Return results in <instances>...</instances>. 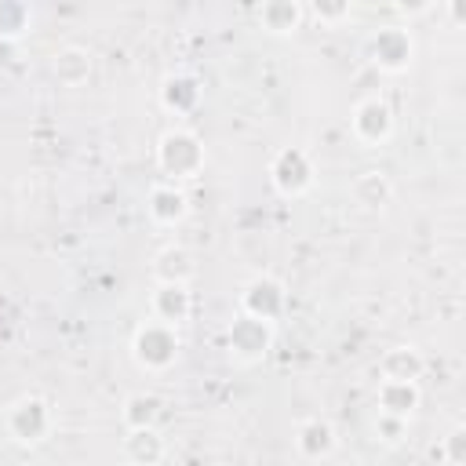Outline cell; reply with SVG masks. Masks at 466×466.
Here are the masks:
<instances>
[{
  "label": "cell",
  "mask_w": 466,
  "mask_h": 466,
  "mask_svg": "<svg viewBox=\"0 0 466 466\" xmlns=\"http://www.w3.org/2000/svg\"><path fill=\"white\" fill-rule=\"evenodd\" d=\"M182 353V335L175 324H164L157 317H149L146 324L135 328L131 335V357L138 368L146 371H167Z\"/></svg>",
  "instance_id": "6da1fadb"
},
{
  "label": "cell",
  "mask_w": 466,
  "mask_h": 466,
  "mask_svg": "<svg viewBox=\"0 0 466 466\" xmlns=\"http://www.w3.org/2000/svg\"><path fill=\"white\" fill-rule=\"evenodd\" d=\"M204 160H208V153H204V142H200V135L197 131H189V127H171V131H164L160 135V142H157V167L167 175V178H197L200 171H204Z\"/></svg>",
  "instance_id": "7a4b0ae2"
},
{
  "label": "cell",
  "mask_w": 466,
  "mask_h": 466,
  "mask_svg": "<svg viewBox=\"0 0 466 466\" xmlns=\"http://www.w3.org/2000/svg\"><path fill=\"white\" fill-rule=\"evenodd\" d=\"M4 426H7V437H11L15 444L33 448V444H40V441H47V437L55 433V408H51L44 397L25 393V397H18V400L7 408Z\"/></svg>",
  "instance_id": "3957f363"
},
{
  "label": "cell",
  "mask_w": 466,
  "mask_h": 466,
  "mask_svg": "<svg viewBox=\"0 0 466 466\" xmlns=\"http://www.w3.org/2000/svg\"><path fill=\"white\" fill-rule=\"evenodd\" d=\"M313 182H317V164H313L309 149L284 146V149L273 153V160H269V186L280 197H288V200L306 197L313 189Z\"/></svg>",
  "instance_id": "277c9868"
},
{
  "label": "cell",
  "mask_w": 466,
  "mask_h": 466,
  "mask_svg": "<svg viewBox=\"0 0 466 466\" xmlns=\"http://www.w3.org/2000/svg\"><path fill=\"white\" fill-rule=\"evenodd\" d=\"M226 350L240 364H258L273 350V324L258 320L251 313H237L233 324L226 328Z\"/></svg>",
  "instance_id": "5b68a950"
},
{
  "label": "cell",
  "mask_w": 466,
  "mask_h": 466,
  "mask_svg": "<svg viewBox=\"0 0 466 466\" xmlns=\"http://www.w3.org/2000/svg\"><path fill=\"white\" fill-rule=\"evenodd\" d=\"M350 131H353V138H357L360 146H368V149L386 146L390 135H393V109H390V102L379 98V95L360 98V102L353 106V113H350Z\"/></svg>",
  "instance_id": "8992f818"
},
{
  "label": "cell",
  "mask_w": 466,
  "mask_h": 466,
  "mask_svg": "<svg viewBox=\"0 0 466 466\" xmlns=\"http://www.w3.org/2000/svg\"><path fill=\"white\" fill-rule=\"evenodd\" d=\"M368 51H371V62H375L382 73H390V76L408 73L411 62H415V40H411V33H408L404 25H382V29L371 36Z\"/></svg>",
  "instance_id": "52a82bcc"
},
{
  "label": "cell",
  "mask_w": 466,
  "mask_h": 466,
  "mask_svg": "<svg viewBox=\"0 0 466 466\" xmlns=\"http://www.w3.org/2000/svg\"><path fill=\"white\" fill-rule=\"evenodd\" d=\"M288 309V291H284V280L269 277V273H258L251 277L244 288H240V313H251L258 320H269L277 324Z\"/></svg>",
  "instance_id": "ba28073f"
},
{
  "label": "cell",
  "mask_w": 466,
  "mask_h": 466,
  "mask_svg": "<svg viewBox=\"0 0 466 466\" xmlns=\"http://www.w3.org/2000/svg\"><path fill=\"white\" fill-rule=\"evenodd\" d=\"M335 448H339V433L324 415H309V419H302L295 426V451L302 459L320 462V459L335 455Z\"/></svg>",
  "instance_id": "9c48e42d"
},
{
  "label": "cell",
  "mask_w": 466,
  "mask_h": 466,
  "mask_svg": "<svg viewBox=\"0 0 466 466\" xmlns=\"http://www.w3.org/2000/svg\"><path fill=\"white\" fill-rule=\"evenodd\" d=\"M149 313L164 324L182 328L193 317V291L189 284H157L149 295Z\"/></svg>",
  "instance_id": "30bf717a"
},
{
  "label": "cell",
  "mask_w": 466,
  "mask_h": 466,
  "mask_svg": "<svg viewBox=\"0 0 466 466\" xmlns=\"http://www.w3.org/2000/svg\"><path fill=\"white\" fill-rule=\"evenodd\" d=\"M146 211H149V218H153L157 226L167 229V226H178V222L189 215V197H186L175 182H160V186L149 189Z\"/></svg>",
  "instance_id": "8fae6325"
},
{
  "label": "cell",
  "mask_w": 466,
  "mask_h": 466,
  "mask_svg": "<svg viewBox=\"0 0 466 466\" xmlns=\"http://www.w3.org/2000/svg\"><path fill=\"white\" fill-rule=\"evenodd\" d=\"M422 400V390L415 379H382L379 382V393H375V404L379 411L386 415H400V419H411L415 408Z\"/></svg>",
  "instance_id": "7c38bea8"
},
{
  "label": "cell",
  "mask_w": 466,
  "mask_h": 466,
  "mask_svg": "<svg viewBox=\"0 0 466 466\" xmlns=\"http://www.w3.org/2000/svg\"><path fill=\"white\" fill-rule=\"evenodd\" d=\"M306 18L302 0H258V25L269 36H291Z\"/></svg>",
  "instance_id": "4fadbf2b"
},
{
  "label": "cell",
  "mask_w": 466,
  "mask_h": 466,
  "mask_svg": "<svg viewBox=\"0 0 466 466\" xmlns=\"http://www.w3.org/2000/svg\"><path fill=\"white\" fill-rule=\"evenodd\" d=\"M91 66H95V62H91V51L80 47V44H66V47H58V51L51 55V73H55V80L66 84V87L87 84Z\"/></svg>",
  "instance_id": "5bb4252c"
},
{
  "label": "cell",
  "mask_w": 466,
  "mask_h": 466,
  "mask_svg": "<svg viewBox=\"0 0 466 466\" xmlns=\"http://www.w3.org/2000/svg\"><path fill=\"white\" fill-rule=\"evenodd\" d=\"M193 273H197V262L182 244H167L153 255V280L157 284H189Z\"/></svg>",
  "instance_id": "9a60e30c"
},
{
  "label": "cell",
  "mask_w": 466,
  "mask_h": 466,
  "mask_svg": "<svg viewBox=\"0 0 466 466\" xmlns=\"http://www.w3.org/2000/svg\"><path fill=\"white\" fill-rule=\"evenodd\" d=\"M160 106L167 113H175V116L193 113L200 106V84H197V76H189V73L164 76V84H160Z\"/></svg>",
  "instance_id": "2e32d148"
},
{
  "label": "cell",
  "mask_w": 466,
  "mask_h": 466,
  "mask_svg": "<svg viewBox=\"0 0 466 466\" xmlns=\"http://www.w3.org/2000/svg\"><path fill=\"white\" fill-rule=\"evenodd\" d=\"M350 193H353V200H357L364 211H382V208L393 200V182H390L386 171L368 167V171H360V175L353 178Z\"/></svg>",
  "instance_id": "e0dca14e"
},
{
  "label": "cell",
  "mask_w": 466,
  "mask_h": 466,
  "mask_svg": "<svg viewBox=\"0 0 466 466\" xmlns=\"http://www.w3.org/2000/svg\"><path fill=\"white\" fill-rule=\"evenodd\" d=\"M164 437L157 426H138V430H127L124 437V459L135 462V466H153L164 459Z\"/></svg>",
  "instance_id": "ac0fdd59"
},
{
  "label": "cell",
  "mask_w": 466,
  "mask_h": 466,
  "mask_svg": "<svg viewBox=\"0 0 466 466\" xmlns=\"http://www.w3.org/2000/svg\"><path fill=\"white\" fill-rule=\"evenodd\" d=\"M379 371H382V379H415L419 382L422 371H426V357L415 346H393V350L382 353Z\"/></svg>",
  "instance_id": "d6986e66"
},
{
  "label": "cell",
  "mask_w": 466,
  "mask_h": 466,
  "mask_svg": "<svg viewBox=\"0 0 466 466\" xmlns=\"http://www.w3.org/2000/svg\"><path fill=\"white\" fill-rule=\"evenodd\" d=\"M157 419H160V397H157V393L138 390V393H127V397H124V404H120V422H124L127 430L157 426Z\"/></svg>",
  "instance_id": "ffe728a7"
},
{
  "label": "cell",
  "mask_w": 466,
  "mask_h": 466,
  "mask_svg": "<svg viewBox=\"0 0 466 466\" xmlns=\"http://www.w3.org/2000/svg\"><path fill=\"white\" fill-rule=\"evenodd\" d=\"M33 22L25 0H0V40H18Z\"/></svg>",
  "instance_id": "44dd1931"
},
{
  "label": "cell",
  "mask_w": 466,
  "mask_h": 466,
  "mask_svg": "<svg viewBox=\"0 0 466 466\" xmlns=\"http://www.w3.org/2000/svg\"><path fill=\"white\" fill-rule=\"evenodd\" d=\"M302 7L320 22V25H342L353 15V0H302Z\"/></svg>",
  "instance_id": "7402d4cb"
},
{
  "label": "cell",
  "mask_w": 466,
  "mask_h": 466,
  "mask_svg": "<svg viewBox=\"0 0 466 466\" xmlns=\"http://www.w3.org/2000/svg\"><path fill=\"white\" fill-rule=\"evenodd\" d=\"M441 462H448V466H462L466 462V430H451L448 437H444V444L433 451Z\"/></svg>",
  "instance_id": "603a6c76"
},
{
  "label": "cell",
  "mask_w": 466,
  "mask_h": 466,
  "mask_svg": "<svg viewBox=\"0 0 466 466\" xmlns=\"http://www.w3.org/2000/svg\"><path fill=\"white\" fill-rule=\"evenodd\" d=\"M375 433H379V441H382V444H400V441H404V433H408V419L379 411V419H375Z\"/></svg>",
  "instance_id": "cb8c5ba5"
},
{
  "label": "cell",
  "mask_w": 466,
  "mask_h": 466,
  "mask_svg": "<svg viewBox=\"0 0 466 466\" xmlns=\"http://www.w3.org/2000/svg\"><path fill=\"white\" fill-rule=\"evenodd\" d=\"M393 7H397L404 18H419V15H426V11L433 7V0H393Z\"/></svg>",
  "instance_id": "d4e9b609"
},
{
  "label": "cell",
  "mask_w": 466,
  "mask_h": 466,
  "mask_svg": "<svg viewBox=\"0 0 466 466\" xmlns=\"http://www.w3.org/2000/svg\"><path fill=\"white\" fill-rule=\"evenodd\" d=\"M444 7H448V22H451V25H462V22H466V11H462L466 0H444Z\"/></svg>",
  "instance_id": "484cf974"
}]
</instances>
